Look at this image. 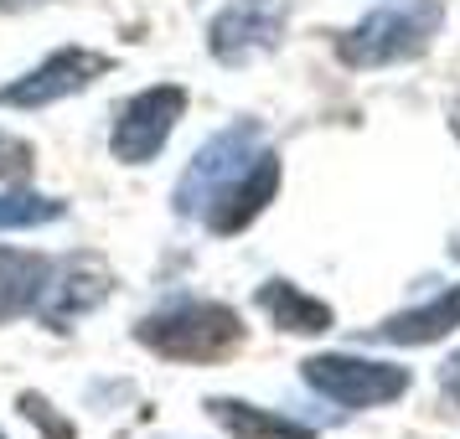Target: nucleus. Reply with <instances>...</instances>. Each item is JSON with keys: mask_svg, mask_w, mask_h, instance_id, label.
Returning <instances> with one entry per match:
<instances>
[{"mask_svg": "<svg viewBox=\"0 0 460 439\" xmlns=\"http://www.w3.org/2000/svg\"><path fill=\"white\" fill-rule=\"evenodd\" d=\"M259 155H264L259 125H233L223 135H212L176 181V212L181 217H212L238 191V181L259 166Z\"/></svg>", "mask_w": 460, "mask_h": 439, "instance_id": "f257e3e1", "label": "nucleus"}, {"mask_svg": "<svg viewBox=\"0 0 460 439\" xmlns=\"http://www.w3.org/2000/svg\"><path fill=\"white\" fill-rule=\"evenodd\" d=\"M439 0H394V5H377L373 16H362L352 31H341V63L347 67H383V63H403L419 57L424 47L435 42L439 31Z\"/></svg>", "mask_w": 460, "mask_h": 439, "instance_id": "f03ea898", "label": "nucleus"}, {"mask_svg": "<svg viewBox=\"0 0 460 439\" xmlns=\"http://www.w3.org/2000/svg\"><path fill=\"white\" fill-rule=\"evenodd\" d=\"M140 341L171 362H212L243 341V320L217 300H176L140 320Z\"/></svg>", "mask_w": 460, "mask_h": 439, "instance_id": "7ed1b4c3", "label": "nucleus"}, {"mask_svg": "<svg viewBox=\"0 0 460 439\" xmlns=\"http://www.w3.org/2000/svg\"><path fill=\"white\" fill-rule=\"evenodd\" d=\"M181 114H187V93H181L176 83L135 93V99L119 109L114 135H109L114 161H125V166H146L150 155H161V145L171 140V129H176Z\"/></svg>", "mask_w": 460, "mask_h": 439, "instance_id": "20e7f679", "label": "nucleus"}, {"mask_svg": "<svg viewBox=\"0 0 460 439\" xmlns=\"http://www.w3.org/2000/svg\"><path fill=\"white\" fill-rule=\"evenodd\" d=\"M305 382L347 408H373V403H394L409 388V373L388 362H362V356H311Z\"/></svg>", "mask_w": 460, "mask_h": 439, "instance_id": "39448f33", "label": "nucleus"}, {"mask_svg": "<svg viewBox=\"0 0 460 439\" xmlns=\"http://www.w3.org/2000/svg\"><path fill=\"white\" fill-rule=\"evenodd\" d=\"M285 31V5L279 0H233L223 5L208 26V47L217 63H249L259 52H270Z\"/></svg>", "mask_w": 460, "mask_h": 439, "instance_id": "423d86ee", "label": "nucleus"}, {"mask_svg": "<svg viewBox=\"0 0 460 439\" xmlns=\"http://www.w3.org/2000/svg\"><path fill=\"white\" fill-rule=\"evenodd\" d=\"M99 73H109V57L99 52H84V47H63V52H52L42 67H31L26 78L0 88V104L5 109H42V104H58L67 93H78L88 88Z\"/></svg>", "mask_w": 460, "mask_h": 439, "instance_id": "0eeeda50", "label": "nucleus"}, {"mask_svg": "<svg viewBox=\"0 0 460 439\" xmlns=\"http://www.w3.org/2000/svg\"><path fill=\"white\" fill-rule=\"evenodd\" d=\"M109 294V274L93 264V259H84V264H67L52 285L42 290V315L52 320V326H63V320H73V315H84V311H93L99 300Z\"/></svg>", "mask_w": 460, "mask_h": 439, "instance_id": "6e6552de", "label": "nucleus"}, {"mask_svg": "<svg viewBox=\"0 0 460 439\" xmlns=\"http://www.w3.org/2000/svg\"><path fill=\"white\" fill-rule=\"evenodd\" d=\"M274 187H279V155H274V150H264V155H259V166H253L249 176L238 181V191H233L228 202H223V207L208 217V228H212V233H238V228H249L253 217H259V212L274 202Z\"/></svg>", "mask_w": 460, "mask_h": 439, "instance_id": "1a4fd4ad", "label": "nucleus"}, {"mask_svg": "<svg viewBox=\"0 0 460 439\" xmlns=\"http://www.w3.org/2000/svg\"><path fill=\"white\" fill-rule=\"evenodd\" d=\"M460 326V285L445 290L439 300L419 305V311H403V315H388L377 326V341H398V347H424V341H439V336Z\"/></svg>", "mask_w": 460, "mask_h": 439, "instance_id": "9d476101", "label": "nucleus"}, {"mask_svg": "<svg viewBox=\"0 0 460 439\" xmlns=\"http://www.w3.org/2000/svg\"><path fill=\"white\" fill-rule=\"evenodd\" d=\"M42 290H47V264L37 253L0 249V320H16V315L37 311Z\"/></svg>", "mask_w": 460, "mask_h": 439, "instance_id": "9b49d317", "label": "nucleus"}, {"mask_svg": "<svg viewBox=\"0 0 460 439\" xmlns=\"http://www.w3.org/2000/svg\"><path fill=\"white\" fill-rule=\"evenodd\" d=\"M259 305H264V311L295 336H315V331L332 326V305L311 300L305 290H295V285H285V279H270V285L259 290Z\"/></svg>", "mask_w": 460, "mask_h": 439, "instance_id": "f8f14e48", "label": "nucleus"}, {"mask_svg": "<svg viewBox=\"0 0 460 439\" xmlns=\"http://www.w3.org/2000/svg\"><path fill=\"white\" fill-rule=\"evenodd\" d=\"M208 408H212V418H217L233 439H315L305 424H295V418H274V414H264V408H253V403L212 398Z\"/></svg>", "mask_w": 460, "mask_h": 439, "instance_id": "ddd939ff", "label": "nucleus"}, {"mask_svg": "<svg viewBox=\"0 0 460 439\" xmlns=\"http://www.w3.org/2000/svg\"><path fill=\"white\" fill-rule=\"evenodd\" d=\"M58 217H63V202H58V197H37V191H5V197H0V233L58 223Z\"/></svg>", "mask_w": 460, "mask_h": 439, "instance_id": "4468645a", "label": "nucleus"}, {"mask_svg": "<svg viewBox=\"0 0 460 439\" xmlns=\"http://www.w3.org/2000/svg\"><path fill=\"white\" fill-rule=\"evenodd\" d=\"M22 403H26V414L37 418V424H42V429H47L52 439H67V424H58V418L47 414V403H42V398H22Z\"/></svg>", "mask_w": 460, "mask_h": 439, "instance_id": "2eb2a0df", "label": "nucleus"}, {"mask_svg": "<svg viewBox=\"0 0 460 439\" xmlns=\"http://www.w3.org/2000/svg\"><path fill=\"white\" fill-rule=\"evenodd\" d=\"M439 388H445V398H450V403L460 408V352L450 356L445 367H439Z\"/></svg>", "mask_w": 460, "mask_h": 439, "instance_id": "dca6fc26", "label": "nucleus"}]
</instances>
